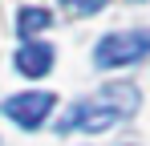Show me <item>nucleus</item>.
I'll list each match as a JSON object with an SVG mask.
<instances>
[{
	"mask_svg": "<svg viewBox=\"0 0 150 146\" xmlns=\"http://www.w3.org/2000/svg\"><path fill=\"white\" fill-rule=\"evenodd\" d=\"M138 110V89L134 85H105L93 97L77 101L73 110L61 118L57 130H85V134H101L110 126H118L122 118H130Z\"/></svg>",
	"mask_w": 150,
	"mask_h": 146,
	"instance_id": "1",
	"label": "nucleus"
},
{
	"mask_svg": "<svg viewBox=\"0 0 150 146\" xmlns=\"http://www.w3.org/2000/svg\"><path fill=\"white\" fill-rule=\"evenodd\" d=\"M150 53V28H126V33H110L101 37L93 49V65L114 69V65H134Z\"/></svg>",
	"mask_w": 150,
	"mask_h": 146,
	"instance_id": "2",
	"label": "nucleus"
},
{
	"mask_svg": "<svg viewBox=\"0 0 150 146\" xmlns=\"http://www.w3.org/2000/svg\"><path fill=\"white\" fill-rule=\"evenodd\" d=\"M53 101H57L53 94L37 89V94H16V97H8L0 110H4L12 122H16V126H25V130H37V126L45 122V114L53 110Z\"/></svg>",
	"mask_w": 150,
	"mask_h": 146,
	"instance_id": "3",
	"label": "nucleus"
},
{
	"mask_svg": "<svg viewBox=\"0 0 150 146\" xmlns=\"http://www.w3.org/2000/svg\"><path fill=\"white\" fill-rule=\"evenodd\" d=\"M16 69L25 73V77H45L53 69V49L49 45H25L16 53Z\"/></svg>",
	"mask_w": 150,
	"mask_h": 146,
	"instance_id": "4",
	"label": "nucleus"
},
{
	"mask_svg": "<svg viewBox=\"0 0 150 146\" xmlns=\"http://www.w3.org/2000/svg\"><path fill=\"white\" fill-rule=\"evenodd\" d=\"M53 16L45 8H21V16H16V33L21 37H33V33H41V28H49Z\"/></svg>",
	"mask_w": 150,
	"mask_h": 146,
	"instance_id": "5",
	"label": "nucleus"
},
{
	"mask_svg": "<svg viewBox=\"0 0 150 146\" xmlns=\"http://www.w3.org/2000/svg\"><path fill=\"white\" fill-rule=\"evenodd\" d=\"M69 12H77V16H89V12H98V8H105V0H61Z\"/></svg>",
	"mask_w": 150,
	"mask_h": 146,
	"instance_id": "6",
	"label": "nucleus"
}]
</instances>
